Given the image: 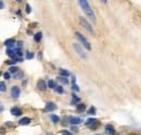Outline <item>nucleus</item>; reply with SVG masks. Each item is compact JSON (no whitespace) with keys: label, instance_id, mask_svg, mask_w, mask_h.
Listing matches in <instances>:
<instances>
[{"label":"nucleus","instance_id":"obj_1","mask_svg":"<svg viewBox=\"0 0 141 135\" xmlns=\"http://www.w3.org/2000/svg\"><path fill=\"white\" fill-rule=\"evenodd\" d=\"M78 3H79V6L82 7V9H83V11L85 12V14H86L87 17L90 19V20L96 21L94 14H93V12H92V9L90 8L88 1H86V0H79V1H78Z\"/></svg>","mask_w":141,"mask_h":135},{"label":"nucleus","instance_id":"obj_2","mask_svg":"<svg viewBox=\"0 0 141 135\" xmlns=\"http://www.w3.org/2000/svg\"><path fill=\"white\" fill-rule=\"evenodd\" d=\"M75 36L77 37V39L80 41V43H82V45L84 46V47L86 48L87 50H90V49H91V46H90V44L88 43V40L86 39V37H85L84 35L80 34L79 32H75Z\"/></svg>","mask_w":141,"mask_h":135},{"label":"nucleus","instance_id":"obj_3","mask_svg":"<svg viewBox=\"0 0 141 135\" xmlns=\"http://www.w3.org/2000/svg\"><path fill=\"white\" fill-rule=\"evenodd\" d=\"M79 22H80V24H82V26L84 27V29H86L87 31L89 32V33H91V34H94V32H93V29H92L91 25H90L89 23L87 22V21H86V19H85V18H83V17H79Z\"/></svg>","mask_w":141,"mask_h":135},{"label":"nucleus","instance_id":"obj_4","mask_svg":"<svg viewBox=\"0 0 141 135\" xmlns=\"http://www.w3.org/2000/svg\"><path fill=\"white\" fill-rule=\"evenodd\" d=\"M73 48L75 49V51L79 55V57L80 58H83V59H87V55L86 53L83 51V49H82V47H80L78 44H73Z\"/></svg>","mask_w":141,"mask_h":135},{"label":"nucleus","instance_id":"obj_5","mask_svg":"<svg viewBox=\"0 0 141 135\" xmlns=\"http://www.w3.org/2000/svg\"><path fill=\"white\" fill-rule=\"evenodd\" d=\"M20 93H21V90H20V87L18 86H12V88H11V95H12V98H14V99H17L18 98V96H20Z\"/></svg>","mask_w":141,"mask_h":135},{"label":"nucleus","instance_id":"obj_6","mask_svg":"<svg viewBox=\"0 0 141 135\" xmlns=\"http://www.w3.org/2000/svg\"><path fill=\"white\" fill-rule=\"evenodd\" d=\"M37 87H38V89H40L41 92H43V90H46V88H47L48 86L43 80H39L38 82H37Z\"/></svg>","mask_w":141,"mask_h":135},{"label":"nucleus","instance_id":"obj_7","mask_svg":"<svg viewBox=\"0 0 141 135\" xmlns=\"http://www.w3.org/2000/svg\"><path fill=\"white\" fill-rule=\"evenodd\" d=\"M105 132L108 135H115V129H114V126H113V125H111V124H106L105 125Z\"/></svg>","mask_w":141,"mask_h":135},{"label":"nucleus","instance_id":"obj_8","mask_svg":"<svg viewBox=\"0 0 141 135\" xmlns=\"http://www.w3.org/2000/svg\"><path fill=\"white\" fill-rule=\"evenodd\" d=\"M10 112L12 113L13 116H17V117H18V116L22 115V110H21L18 107H12L10 110Z\"/></svg>","mask_w":141,"mask_h":135},{"label":"nucleus","instance_id":"obj_9","mask_svg":"<svg viewBox=\"0 0 141 135\" xmlns=\"http://www.w3.org/2000/svg\"><path fill=\"white\" fill-rule=\"evenodd\" d=\"M55 109H57V106H55V104H53V102H47V104H46V110L49 111V112L55 110Z\"/></svg>","mask_w":141,"mask_h":135},{"label":"nucleus","instance_id":"obj_10","mask_svg":"<svg viewBox=\"0 0 141 135\" xmlns=\"http://www.w3.org/2000/svg\"><path fill=\"white\" fill-rule=\"evenodd\" d=\"M68 120H70V122H71L73 125L82 123V119L78 118V117H70V118H68Z\"/></svg>","mask_w":141,"mask_h":135},{"label":"nucleus","instance_id":"obj_11","mask_svg":"<svg viewBox=\"0 0 141 135\" xmlns=\"http://www.w3.org/2000/svg\"><path fill=\"white\" fill-rule=\"evenodd\" d=\"M14 44H15V40L13 38H9V39H7V40H4V45H6L8 48L13 47Z\"/></svg>","mask_w":141,"mask_h":135},{"label":"nucleus","instance_id":"obj_12","mask_svg":"<svg viewBox=\"0 0 141 135\" xmlns=\"http://www.w3.org/2000/svg\"><path fill=\"white\" fill-rule=\"evenodd\" d=\"M29 123H31V119L27 118V117L22 118L20 121H18V124H21V125H28Z\"/></svg>","mask_w":141,"mask_h":135},{"label":"nucleus","instance_id":"obj_13","mask_svg":"<svg viewBox=\"0 0 141 135\" xmlns=\"http://www.w3.org/2000/svg\"><path fill=\"white\" fill-rule=\"evenodd\" d=\"M97 122H98V120H97V119H94V118H89L88 120L86 121V123H85V124H86L87 126H92V125H94Z\"/></svg>","mask_w":141,"mask_h":135},{"label":"nucleus","instance_id":"obj_14","mask_svg":"<svg viewBox=\"0 0 141 135\" xmlns=\"http://www.w3.org/2000/svg\"><path fill=\"white\" fill-rule=\"evenodd\" d=\"M76 109H77L78 112H83V111L86 109V105L85 104H78L77 106H76Z\"/></svg>","mask_w":141,"mask_h":135},{"label":"nucleus","instance_id":"obj_15","mask_svg":"<svg viewBox=\"0 0 141 135\" xmlns=\"http://www.w3.org/2000/svg\"><path fill=\"white\" fill-rule=\"evenodd\" d=\"M41 38H42V34H41L40 32H39V33H37V34H35V36H34V40H35L36 43H40Z\"/></svg>","mask_w":141,"mask_h":135},{"label":"nucleus","instance_id":"obj_16","mask_svg":"<svg viewBox=\"0 0 141 135\" xmlns=\"http://www.w3.org/2000/svg\"><path fill=\"white\" fill-rule=\"evenodd\" d=\"M58 81H59V82H61L62 84H68L67 77H64V76H61V75H60L59 77H58Z\"/></svg>","mask_w":141,"mask_h":135},{"label":"nucleus","instance_id":"obj_17","mask_svg":"<svg viewBox=\"0 0 141 135\" xmlns=\"http://www.w3.org/2000/svg\"><path fill=\"white\" fill-rule=\"evenodd\" d=\"M60 74H61V76H64V77H67V76L70 75V72H68L67 70L60 69Z\"/></svg>","mask_w":141,"mask_h":135},{"label":"nucleus","instance_id":"obj_18","mask_svg":"<svg viewBox=\"0 0 141 135\" xmlns=\"http://www.w3.org/2000/svg\"><path fill=\"white\" fill-rule=\"evenodd\" d=\"M50 119H51V121L53 123H58V122H60V118L58 117L57 115H51L50 116Z\"/></svg>","mask_w":141,"mask_h":135},{"label":"nucleus","instance_id":"obj_19","mask_svg":"<svg viewBox=\"0 0 141 135\" xmlns=\"http://www.w3.org/2000/svg\"><path fill=\"white\" fill-rule=\"evenodd\" d=\"M47 86H48V87H49V88H55V87H57V86H55L54 81H53V80H49V81H48Z\"/></svg>","mask_w":141,"mask_h":135},{"label":"nucleus","instance_id":"obj_20","mask_svg":"<svg viewBox=\"0 0 141 135\" xmlns=\"http://www.w3.org/2000/svg\"><path fill=\"white\" fill-rule=\"evenodd\" d=\"M80 99H79V97H77L75 94H73V99H72V105H75L76 102H78ZM76 106H77V104H76Z\"/></svg>","mask_w":141,"mask_h":135},{"label":"nucleus","instance_id":"obj_21","mask_svg":"<svg viewBox=\"0 0 141 135\" xmlns=\"http://www.w3.org/2000/svg\"><path fill=\"white\" fill-rule=\"evenodd\" d=\"M17 71H18V68L17 66H12L9 69V72H10V73H17Z\"/></svg>","mask_w":141,"mask_h":135},{"label":"nucleus","instance_id":"obj_22","mask_svg":"<svg viewBox=\"0 0 141 135\" xmlns=\"http://www.w3.org/2000/svg\"><path fill=\"white\" fill-rule=\"evenodd\" d=\"M54 89H55V92L60 93V94H63V93H64V89H63V87H62V86H57Z\"/></svg>","mask_w":141,"mask_h":135},{"label":"nucleus","instance_id":"obj_23","mask_svg":"<svg viewBox=\"0 0 141 135\" xmlns=\"http://www.w3.org/2000/svg\"><path fill=\"white\" fill-rule=\"evenodd\" d=\"M6 89H7V87H6L4 82H0V90L3 93V92H6Z\"/></svg>","mask_w":141,"mask_h":135},{"label":"nucleus","instance_id":"obj_24","mask_svg":"<svg viewBox=\"0 0 141 135\" xmlns=\"http://www.w3.org/2000/svg\"><path fill=\"white\" fill-rule=\"evenodd\" d=\"M96 108H94V107H90V109H89V110H88V113H89V115H96Z\"/></svg>","mask_w":141,"mask_h":135},{"label":"nucleus","instance_id":"obj_25","mask_svg":"<svg viewBox=\"0 0 141 135\" xmlns=\"http://www.w3.org/2000/svg\"><path fill=\"white\" fill-rule=\"evenodd\" d=\"M34 56H35V55H34L33 52H27V53H26V59H27V60L33 59V58H34Z\"/></svg>","mask_w":141,"mask_h":135},{"label":"nucleus","instance_id":"obj_26","mask_svg":"<svg viewBox=\"0 0 141 135\" xmlns=\"http://www.w3.org/2000/svg\"><path fill=\"white\" fill-rule=\"evenodd\" d=\"M25 11H26L27 14H29V13L32 12V9H31V6H29V4H26V7H25Z\"/></svg>","mask_w":141,"mask_h":135},{"label":"nucleus","instance_id":"obj_27","mask_svg":"<svg viewBox=\"0 0 141 135\" xmlns=\"http://www.w3.org/2000/svg\"><path fill=\"white\" fill-rule=\"evenodd\" d=\"M3 77L6 78V80H9V78H10V73H9V72H4V73H3Z\"/></svg>","mask_w":141,"mask_h":135},{"label":"nucleus","instance_id":"obj_28","mask_svg":"<svg viewBox=\"0 0 141 135\" xmlns=\"http://www.w3.org/2000/svg\"><path fill=\"white\" fill-rule=\"evenodd\" d=\"M22 76H23V73H22V72H20V73L15 74V75H14V77L17 78V80H18V78H21V77H22Z\"/></svg>","mask_w":141,"mask_h":135},{"label":"nucleus","instance_id":"obj_29","mask_svg":"<svg viewBox=\"0 0 141 135\" xmlns=\"http://www.w3.org/2000/svg\"><path fill=\"white\" fill-rule=\"evenodd\" d=\"M72 89H73V90H75V92H79V87H78V86L76 85V84L72 86Z\"/></svg>","mask_w":141,"mask_h":135},{"label":"nucleus","instance_id":"obj_30","mask_svg":"<svg viewBox=\"0 0 141 135\" xmlns=\"http://www.w3.org/2000/svg\"><path fill=\"white\" fill-rule=\"evenodd\" d=\"M15 62H17V60H11V61H7V64H10L12 67V64H15Z\"/></svg>","mask_w":141,"mask_h":135},{"label":"nucleus","instance_id":"obj_31","mask_svg":"<svg viewBox=\"0 0 141 135\" xmlns=\"http://www.w3.org/2000/svg\"><path fill=\"white\" fill-rule=\"evenodd\" d=\"M62 135H73V134H72L71 132L65 131V130H64V131H62Z\"/></svg>","mask_w":141,"mask_h":135},{"label":"nucleus","instance_id":"obj_32","mask_svg":"<svg viewBox=\"0 0 141 135\" xmlns=\"http://www.w3.org/2000/svg\"><path fill=\"white\" fill-rule=\"evenodd\" d=\"M17 48H20V49H21V47L23 46V41H17Z\"/></svg>","mask_w":141,"mask_h":135},{"label":"nucleus","instance_id":"obj_33","mask_svg":"<svg viewBox=\"0 0 141 135\" xmlns=\"http://www.w3.org/2000/svg\"><path fill=\"white\" fill-rule=\"evenodd\" d=\"M0 8H1V9L4 8V3H3V1H2V0L0 1Z\"/></svg>","mask_w":141,"mask_h":135},{"label":"nucleus","instance_id":"obj_34","mask_svg":"<svg viewBox=\"0 0 141 135\" xmlns=\"http://www.w3.org/2000/svg\"><path fill=\"white\" fill-rule=\"evenodd\" d=\"M72 130H73V131H74V132H77V131H78L77 126H72Z\"/></svg>","mask_w":141,"mask_h":135},{"label":"nucleus","instance_id":"obj_35","mask_svg":"<svg viewBox=\"0 0 141 135\" xmlns=\"http://www.w3.org/2000/svg\"><path fill=\"white\" fill-rule=\"evenodd\" d=\"M97 135H99V134H97Z\"/></svg>","mask_w":141,"mask_h":135}]
</instances>
